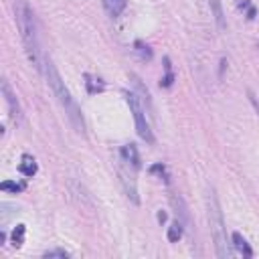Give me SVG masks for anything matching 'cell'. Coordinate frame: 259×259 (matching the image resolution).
Instances as JSON below:
<instances>
[{
  "label": "cell",
  "instance_id": "obj_1",
  "mask_svg": "<svg viewBox=\"0 0 259 259\" xmlns=\"http://www.w3.org/2000/svg\"><path fill=\"white\" fill-rule=\"evenodd\" d=\"M42 73H45L47 83H49V87H51L53 95L57 97L59 105L65 109V113H67V117H69V121H71L73 130H75L77 134L85 136V119H83V111H81L79 103L75 101V97L71 95V91L67 89L65 81L61 79V75H59V71H57L55 63H53L47 55L42 57Z\"/></svg>",
  "mask_w": 259,
  "mask_h": 259
},
{
  "label": "cell",
  "instance_id": "obj_2",
  "mask_svg": "<svg viewBox=\"0 0 259 259\" xmlns=\"http://www.w3.org/2000/svg\"><path fill=\"white\" fill-rule=\"evenodd\" d=\"M14 18H16V26L26 51V57L30 61V65L38 71H42V55H40V45H38V32H36V20H34V12L28 6L26 0H14Z\"/></svg>",
  "mask_w": 259,
  "mask_h": 259
},
{
  "label": "cell",
  "instance_id": "obj_3",
  "mask_svg": "<svg viewBox=\"0 0 259 259\" xmlns=\"http://www.w3.org/2000/svg\"><path fill=\"white\" fill-rule=\"evenodd\" d=\"M206 219H208V227H210V235L214 239V247H217V255L219 257H231L233 251L227 243V227H225V219H223V210L219 204V198L214 194V190L210 188L206 194Z\"/></svg>",
  "mask_w": 259,
  "mask_h": 259
},
{
  "label": "cell",
  "instance_id": "obj_4",
  "mask_svg": "<svg viewBox=\"0 0 259 259\" xmlns=\"http://www.w3.org/2000/svg\"><path fill=\"white\" fill-rule=\"evenodd\" d=\"M125 101L130 105V111L134 113V121H136V130H138L140 138L146 140L148 144H154V134H152L150 123L146 119V107L140 101V97L136 95V91H125Z\"/></svg>",
  "mask_w": 259,
  "mask_h": 259
},
{
  "label": "cell",
  "instance_id": "obj_5",
  "mask_svg": "<svg viewBox=\"0 0 259 259\" xmlns=\"http://www.w3.org/2000/svg\"><path fill=\"white\" fill-rule=\"evenodd\" d=\"M117 176H119V184L123 186V192L127 194V198L134 204H140V196H138V186H136L134 172H130V164L123 158L117 162Z\"/></svg>",
  "mask_w": 259,
  "mask_h": 259
},
{
  "label": "cell",
  "instance_id": "obj_6",
  "mask_svg": "<svg viewBox=\"0 0 259 259\" xmlns=\"http://www.w3.org/2000/svg\"><path fill=\"white\" fill-rule=\"evenodd\" d=\"M2 93H4V99H6V105H8V111H10L12 121H14V123H18V121H20V117H22L20 103H18V99H16L14 91L10 89V83H8L6 79L2 81Z\"/></svg>",
  "mask_w": 259,
  "mask_h": 259
},
{
  "label": "cell",
  "instance_id": "obj_7",
  "mask_svg": "<svg viewBox=\"0 0 259 259\" xmlns=\"http://www.w3.org/2000/svg\"><path fill=\"white\" fill-rule=\"evenodd\" d=\"M130 79H132V83H134V91H136V95L140 97V101L144 103L146 111H148V113L154 117V105H152V97H150V91H148V87H144L142 79H140L138 75H134V73H130Z\"/></svg>",
  "mask_w": 259,
  "mask_h": 259
},
{
  "label": "cell",
  "instance_id": "obj_8",
  "mask_svg": "<svg viewBox=\"0 0 259 259\" xmlns=\"http://www.w3.org/2000/svg\"><path fill=\"white\" fill-rule=\"evenodd\" d=\"M121 158L132 166V168H140V154H138V150H136V146L134 144H125L123 148H121Z\"/></svg>",
  "mask_w": 259,
  "mask_h": 259
},
{
  "label": "cell",
  "instance_id": "obj_9",
  "mask_svg": "<svg viewBox=\"0 0 259 259\" xmlns=\"http://www.w3.org/2000/svg\"><path fill=\"white\" fill-rule=\"evenodd\" d=\"M18 172L22 176H26V178H32L36 174V162H34V158L28 156V154H24L22 160H20V164H18Z\"/></svg>",
  "mask_w": 259,
  "mask_h": 259
},
{
  "label": "cell",
  "instance_id": "obj_10",
  "mask_svg": "<svg viewBox=\"0 0 259 259\" xmlns=\"http://www.w3.org/2000/svg\"><path fill=\"white\" fill-rule=\"evenodd\" d=\"M172 204H174V208H176V214H178V221L182 223V225H188L190 223V214H188V208H186V204H184V200H182V196H176V194H172Z\"/></svg>",
  "mask_w": 259,
  "mask_h": 259
},
{
  "label": "cell",
  "instance_id": "obj_11",
  "mask_svg": "<svg viewBox=\"0 0 259 259\" xmlns=\"http://www.w3.org/2000/svg\"><path fill=\"white\" fill-rule=\"evenodd\" d=\"M206 2H208V8H210V12H212V16H214V20L219 24V28H225V12H223L221 0H206Z\"/></svg>",
  "mask_w": 259,
  "mask_h": 259
},
{
  "label": "cell",
  "instance_id": "obj_12",
  "mask_svg": "<svg viewBox=\"0 0 259 259\" xmlns=\"http://www.w3.org/2000/svg\"><path fill=\"white\" fill-rule=\"evenodd\" d=\"M233 247H235L243 257H251V255H253V251H251L249 243L241 237V233H233Z\"/></svg>",
  "mask_w": 259,
  "mask_h": 259
},
{
  "label": "cell",
  "instance_id": "obj_13",
  "mask_svg": "<svg viewBox=\"0 0 259 259\" xmlns=\"http://www.w3.org/2000/svg\"><path fill=\"white\" fill-rule=\"evenodd\" d=\"M103 6L109 16H119L125 8V0H103Z\"/></svg>",
  "mask_w": 259,
  "mask_h": 259
},
{
  "label": "cell",
  "instance_id": "obj_14",
  "mask_svg": "<svg viewBox=\"0 0 259 259\" xmlns=\"http://www.w3.org/2000/svg\"><path fill=\"white\" fill-rule=\"evenodd\" d=\"M85 85H87V91L89 93H97V91H103L105 89V83L99 79V77H93V75H85Z\"/></svg>",
  "mask_w": 259,
  "mask_h": 259
},
{
  "label": "cell",
  "instance_id": "obj_15",
  "mask_svg": "<svg viewBox=\"0 0 259 259\" xmlns=\"http://www.w3.org/2000/svg\"><path fill=\"white\" fill-rule=\"evenodd\" d=\"M182 231H184V225L176 219V221L168 227V241H170V243H178V239L182 237Z\"/></svg>",
  "mask_w": 259,
  "mask_h": 259
},
{
  "label": "cell",
  "instance_id": "obj_16",
  "mask_svg": "<svg viewBox=\"0 0 259 259\" xmlns=\"http://www.w3.org/2000/svg\"><path fill=\"white\" fill-rule=\"evenodd\" d=\"M24 233H26V227H24V225H16V227H14V231H12V243H14L16 247L22 245V241H24Z\"/></svg>",
  "mask_w": 259,
  "mask_h": 259
},
{
  "label": "cell",
  "instance_id": "obj_17",
  "mask_svg": "<svg viewBox=\"0 0 259 259\" xmlns=\"http://www.w3.org/2000/svg\"><path fill=\"white\" fill-rule=\"evenodd\" d=\"M136 53H138V57L142 59V61H150L152 59V51H150V47L148 45H144V42H136Z\"/></svg>",
  "mask_w": 259,
  "mask_h": 259
},
{
  "label": "cell",
  "instance_id": "obj_18",
  "mask_svg": "<svg viewBox=\"0 0 259 259\" xmlns=\"http://www.w3.org/2000/svg\"><path fill=\"white\" fill-rule=\"evenodd\" d=\"M0 188L6 190V192H14V194H16V192H20L24 186H22V184H16V182H12V180H4V182L0 184Z\"/></svg>",
  "mask_w": 259,
  "mask_h": 259
},
{
  "label": "cell",
  "instance_id": "obj_19",
  "mask_svg": "<svg viewBox=\"0 0 259 259\" xmlns=\"http://www.w3.org/2000/svg\"><path fill=\"white\" fill-rule=\"evenodd\" d=\"M164 63H166V75H164V79H162V87H170L172 85V81H174V75H172V69H170V61L168 59H164Z\"/></svg>",
  "mask_w": 259,
  "mask_h": 259
},
{
  "label": "cell",
  "instance_id": "obj_20",
  "mask_svg": "<svg viewBox=\"0 0 259 259\" xmlns=\"http://www.w3.org/2000/svg\"><path fill=\"white\" fill-rule=\"evenodd\" d=\"M45 257H61V259H67L69 253L65 249H53V251H45Z\"/></svg>",
  "mask_w": 259,
  "mask_h": 259
},
{
  "label": "cell",
  "instance_id": "obj_21",
  "mask_svg": "<svg viewBox=\"0 0 259 259\" xmlns=\"http://www.w3.org/2000/svg\"><path fill=\"white\" fill-rule=\"evenodd\" d=\"M150 172H152V174H160V176L166 178V168H164L162 164H154V166L150 168Z\"/></svg>",
  "mask_w": 259,
  "mask_h": 259
},
{
  "label": "cell",
  "instance_id": "obj_22",
  "mask_svg": "<svg viewBox=\"0 0 259 259\" xmlns=\"http://www.w3.org/2000/svg\"><path fill=\"white\" fill-rule=\"evenodd\" d=\"M249 99H251V103H253V107H255V111L259 113V99H257V97H255V95H253L251 91H249Z\"/></svg>",
  "mask_w": 259,
  "mask_h": 259
},
{
  "label": "cell",
  "instance_id": "obj_23",
  "mask_svg": "<svg viewBox=\"0 0 259 259\" xmlns=\"http://www.w3.org/2000/svg\"><path fill=\"white\" fill-rule=\"evenodd\" d=\"M158 221L164 223V221H166V212H158Z\"/></svg>",
  "mask_w": 259,
  "mask_h": 259
}]
</instances>
